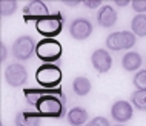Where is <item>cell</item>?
I'll use <instances>...</instances> for the list:
<instances>
[{
    "instance_id": "cell-8",
    "label": "cell",
    "mask_w": 146,
    "mask_h": 126,
    "mask_svg": "<svg viewBox=\"0 0 146 126\" xmlns=\"http://www.w3.org/2000/svg\"><path fill=\"white\" fill-rule=\"evenodd\" d=\"M23 15H25V20H42L43 17L49 15L48 13V6L45 5L40 0H33L28 5L23 8Z\"/></svg>"
},
{
    "instance_id": "cell-21",
    "label": "cell",
    "mask_w": 146,
    "mask_h": 126,
    "mask_svg": "<svg viewBox=\"0 0 146 126\" xmlns=\"http://www.w3.org/2000/svg\"><path fill=\"white\" fill-rule=\"evenodd\" d=\"M134 86L139 91H146V71H139L134 76Z\"/></svg>"
},
{
    "instance_id": "cell-29",
    "label": "cell",
    "mask_w": 146,
    "mask_h": 126,
    "mask_svg": "<svg viewBox=\"0 0 146 126\" xmlns=\"http://www.w3.org/2000/svg\"><path fill=\"white\" fill-rule=\"evenodd\" d=\"M115 126H123V125H115Z\"/></svg>"
},
{
    "instance_id": "cell-14",
    "label": "cell",
    "mask_w": 146,
    "mask_h": 126,
    "mask_svg": "<svg viewBox=\"0 0 146 126\" xmlns=\"http://www.w3.org/2000/svg\"><path fill=\"white\" fill-rule=\"evenodd\" d=\"M121 66H123L125 71H135L141 66V56L139 52H131L125 54L123 60H121Z\"/></svg>"
},
{
    "instance_id": "cell-4",
    "label": "cell",
    "mask_w": 146,
    "mask_h": 126,
    "mask_svg": "<svg viewBox=\"0 0 146 126\" xmlns=\"http://www.w3.org/2000/svg\"><path fill=\"white\" fill-rule=\"evenodd\" d=\"M37 109L42 115L46 117H62L63 115V103L56 95H45L37 103Z\"/></svg>"
},
{
    "instance_id": "cell-18",
    "label": "cell",
    "mask_w": 146,
    "mask_h": 126,
    "mask_svg": "<svg viewBox=\"0 0 146 126\" xmlns=\"http://www.w3.org/2000/svg\"><path fill=\"white\" fill-rule=\"evenodd\" d=\"M106 46L111 51H120L121 48V35L120 32H112L106 37Z\"/></svg>"
},
{
    "instance_id": "cell-7",
    "label": "cell",
    "mask_w": 146,
    "mask_h": 126,
    "mask_svg": "<svg viewBox=\"0 0 146 126\" xmlns=\"http://www.w3.org/2000/svg\"><path fill=\"white\" fill-rule=\"evenodd\" d=\"M69 34L76 40H86L92 34V25H91L88 19H83V17L74 19L69 25Z\"/></svg>"
},
{
    "instance_id": "cell-12",
    "label": "cell",
    "mask_w": 146,
    "mask_h": 126,
    "mask_svg": "<svg viewBox=\"0 0 146 126\" xmlns=\"http://www.w3.org/2000/svg\"><path fill=\"white\" fill-rule=\"evenodd\" d=\"M17 126H40V115L31 111H20L15 117Z\"/></svg>"
},
{
    "instance_id": "cell-28",
    "label": "cell",
    "mask_w": 146,
    "mask_h": 126,
    "mask_svg": "<svg viewBox=\"0 0 146 126\" xmlns=\"http://www.w3.org/2000/svg\"><path fill=\"white\" fill-rule=\"evenodd\" d=\"M65 5H68V6H77V5H80V2H78V0H74V2L65 0Z\"/></svg>"
},
{
    "instance_id": "cell-1",
    "label": "cell",
    "mask_w": 146,
    "mask_h": 126,
    "mask_svg": "<svg viewBox=\"0 0 146 126\" xmlns=\"http://www.w3.org/2000/svg\"><path fill=\"white\" fill-rule=\"evenodd\" d=\"M37 57L43 62H56L62 56V45L54 38H43L35 48Z\"/></svg>"
},
{
    "instance_id": "cell-19",
    "label": "cell",
    "mask_w": 146,
    "mask_h": 126,
    "mask_svg": "<svg viewBox=\"0 0 146 126\" xmlns=\"http://www.w3.org/2000/svg\"><path fill=\"white\" fill-rule=\"evenodd\" d=\"M15 9H17V2L15 0H2L0 2V14H2V17L14 14Z\"/></svg>"
},
{
    "instance_id": "cell-15",
    "label": "cell",
    "mask_w": 146,
    "mask_h": 126,
    "mask_svg": "<svg viewBox=\"0 0 146 126\" xmlns=\"http://www.w3.org/2000/svg\"><path fill=\"white\" fill-rule=\"evenodd\" d=\"M132 34L139 37H146V14H137L131 22Z\"/></svg>"
},
{
    "instance_id": "cell-9",
    "label": "cell",
    "mask_w": 146,
    "mask_h": 126,
    "mask_svg": "<svg viewBox=\"0 0 146 126\" xmlns=\"http://www.w3.org/2000/svg\"><path fill=\"white\" fill-rule=\"evenodd\" d=\"M91 62L98 72H108L112 66V57L106 49H96L91 56Z\"/></svg>"
},
{
    "instance_id": "cell-25",
    "label": "cell",
    "mask_w": 146,
    "mask_h": 126,
    "mask_svg": "<svg viewBox=\"0 0 146 126\" xmlns=\"http://www.w3.org/2000/svg\"><path fill=\"white\" fill-rule=\"evenodd\" d=\"M102 5V0H85L86 8H98Z\"/></svg>"
},
{
    "instance_id": "cell-20",
    "label": "cell",
    "mask_w": 146,
    "mask_h": 126,
    "mask_svg": "<svg viewBox=\"0 0 146 126\" xmlns=\"http://www.w3.org/2000/svg\"><path fill=\"white\" fill-rule=\"evenodd\" d=\"M121 35V48L123 49H131L135 45V35L129 31H120Z\"/></svg>"
},
{
    "instance_id": "cell-26",
    "label": "cell",
    "mask_w": 146,
    "mask_h": 126,
    "mask_svg": "<svg viewBox=\"0 0 146 126\" xmlns=\"http://www.w3.org/2000/svg\"><path fill=\"white\" fill-rule=\"evenodd\" d=\"M6 60V46H5V43H2L0 45V62H5Z\"/></svg>"
},
{
    "instance_id": "cell-22",
    "label": "cell",
    "mask_w": 146,
    "mask_h": 126,
    "mask_svg": "<svg viewBox=\"0 0 146 126\" xmlns=\"http://www.w3.org/2000/svg\"><path fill=\"white\" fill-rule=\"evenodd\" d=\"M25 95H26V100H28L29 105H35V106H37V103L40 101V98L43 97V94L40 91H37V89H26Z\"/></svg>"
},
{
    "instance_id": "cell-2",
    "label": "cell",
    "mask_w": 146,
    "mask_h": 126,
    "mask_svg": "<svg viewBox=\"0 0 146 126\" xmlns=\"http://www.w3.org/2000/svg\"><path fill=\"white\" fill-rule=\"evenodd\" d=\"M35 28L42 35H45L46 38H52L57 34H60V31L63 28V20L60 14H54V15H46L42 20H38L35 23Z\"/></svg>"
},
{
    "instance_id": "cell-3",
    "label": "cell",
    "mask_w": 146,
    "mask_h": 126,
    "mask_svg": "<svg viewBox=\"0 0 146 126\" xmlns=\"http://www.w3.org/2000/svg\"><path fill=\"white\" fill-rule=\"evenodd\" d=\"M37 82L40 83L42 86H45V88H52V86H56L60 83L62 80V71L60 68H57V66L54 65H43L38 68L37 71Z\"/></svg>"
},
{
    "instance_id": "cell-24",
    "label": "cell",
    "mask_w": 146,
    "mask_h": 126,
    "mask_svg": "<svg viewBox=\"0 0 146 126\" xmlns=\"http://www.w3.org/2000/svg\"><path fill=\"white\" fill-rule=\"evenodd\" d=\"M85 126H109V121L105 117H96L94 120H91L89 123H86Z\"/></svg>"
},
{
    "instance_id": "cell-6",
    "label": "cell",
    "mask_w": 146,
    "mask_h": 126,
    "mask_svg": "<svg viewBox=\"0 0 146 126\" xmlns=\"http://www.w3.org/2000/svg\"><path fill=\"white\" fill-rule=\"evenodd\" d=\"M5 78L9 86L19 88V86L26 83V80H28V71L20 63H13L5 71Z\"/></svg>"
},
{
    "instance_id": "cell-17",
    "label": "cell",
    "mask_w": 146,
    "mask_h": 126,
    "mask_svg": "<svg viewBox=\"0 0 146 126\" xmlns=\"http://www.w3.org/2000/svg\"><path fill=\"white\" fill-rule=\"evenodd\" d=\"M131 103L140 111H146V91H134L131 95Z\"/></svg>"
},
{
    "instance_id": "cell-16",
    "label": "cell",
    "mask_w": 146,
    "mask_h": 126,
    "mask_svg": "<svg viewBox=\"0 0 146 126\" xmlns=\"http://www.w3.org/2000/svg\"><path fill=\"white\" fill-rule=\"evenodd\" d=\"M72 91L76 92L77 95H80V97L89 94V91H91V82H89V78H86V77H77V78H74V82H72Z\"/></svg>"
},
{
    "instance_id": "cell-5",
    "label": "cell",
    "mask_w": 146,
    "mask_h": 126,
    "mask_svg": "<svg viewBox=\"0 0 146 126\" xmlns=\"http://www.w3.org/2000/svg\"><path fill=\"white\" fill-rule=\"evenodd\" d=\"M35 42L33 37L29 35H22L17 40L14 42L13 45V56L17 58V60H28L31 58V56L35 52Z\"/></svg>"
},
{
    "instance_id": "cell-10",
    "label": "cell",
    "mask_w": 146,
    "mask_h": 126,
    "mask_svg": "<svg viewBox=\"0 0 146 126\" xmlns=\"http://www.w3.org/2000/svg\"><path fill=\"white\" fill-rule=\"evenodd\" d=\"M111 115L115 121H118V123H125V121L131 120V117H132L131 103H129V101H125V100L115 101L111 108Z\"/></svg>"
},
{
    "instance_id": "cell-13",
    "label": "cell",
    "mask_w": 146,
    "mask_h": 126,
    "mask_svg": "<svg viewBox=\"0 0 146 126\" xmlns=\"http://www.w3.org/2000/svg\"><path fill=\"white\" fill-rule=\"evenodd\" d=\"M88 121V112L83 108H72L68 112V123L72 126H82Z\"/></svg>"
},
{
    "instance_id": "cell-27",
    "label": "cell",
    "mask_w": 146,
    "mask_h": 126,
    "mask_svg": "<svg viewBox=\"0 0 146 126\" xmlns=\"http://www.w3.org/2000/svg\"><path fill=\"white\" fill-rule=\"evenodd\" d=\"M115 5L123 8V6H128L129 5V0H115Z\"/></svg>"
},
{
    "instance_id": "cell-23",
    "label": "cell",
    "mask_w": 146,
    "mask_h": 126,
    "mask_svg": "<svg viewBox=\"0 0 146 126\" xmlns=\"http://www.w3.org/2000/svg\"><path fill=\"white\" fill-rule=\"evenodd\" d=\"M131 5L134 8V11H137L139 14L146 13V0H134Z\"/></svg>"
},
{
    "instance_id": "cell-11",
    "label": "cell",
    "mask_w": 146,
    "mask_h": 126,
    "mask_svg": "<svg viewBox=\"0 0 146 126\" xmlns=\"http://www.w3.org/2000/svg\"><path fill=\"white\" fill-rule=\"evenodd\" d=\"M117 22V13L112 6L105 5L100 8L97 14V23L102 26V28H111V26L115 25Z\"/></svg>"
}]
</instances>
